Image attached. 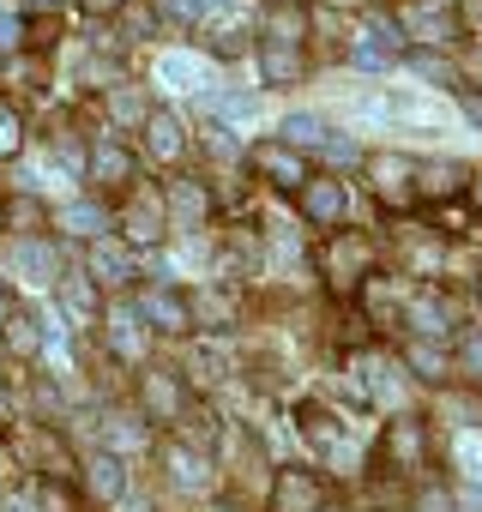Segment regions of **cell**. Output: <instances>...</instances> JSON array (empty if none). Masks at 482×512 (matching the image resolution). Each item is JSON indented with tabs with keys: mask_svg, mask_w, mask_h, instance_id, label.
<instances>
[{
	"mask_svg": "<svg viewBox=\"0 0 482 512\" xmlns=\"http://www.w3.org/2000/svg\"><path fill=\"white\" fill-rule=\"evenodd\" d=\"M223 121H235V127L266 121V97H223Z\"/></svg>",
	"mask_w": 482,
	"mask_h": 512,
	"instance_id": "cell-15",
	"label": "cell"
},
{
	"mask_svg": "<svg viewBox=\"0 0 482 512\" xmlns=\"http://www.w3.org/2000/svg\"><path fill=\"white\" fill-rule=\"evenodd\" d=\"M452 458H458V470H464L470 482H482V434H476V428H458Z\"/></svg>",
	"mask_w": 482,
	"mask_h": 512,
	"instance_id": "cell-12",
	"label": "cell"
},
{
	"mask_svg": "<svg viewBox=\"0 0 482 512\" xmlns=\"http://www.w3.org/2000/svg\"><path fill=\"white\" fill-rule=\"evenodd\" d=\"M157 235H163L157 205H139V211H133V241H157Z\"/></svg>",
	"mask_w": 482,
	"mask_h": 512,
	"instance_id": "cell-22",
	"label": "cell"
},
{
	"mask_svg": "<svg viewBox=\"0 0 482 512\" xmlns=\"http://www.w3.org/2000/svg\"><path fill=\"white\" fill-rule=\"evenodd\" d=\"M356 121H368V127H416V133L458 127V115H452L440 97L416 91V85H380V91L356 97Z\"/></svg>",
	"mask_w": 482,
	"mask_h": 512,
	"instance_id": "cell-1",
	"label": "cell"
},
{
	"mask_svg": "<svg viewBox=\"0 0 482 512\" xmlns=\"http://www.w3.org/2000/svg\"><path fill=\"white\" fill-rule=\"evenodd\" d=\"M61 296H67L73 320H91V290H85V278H67V284H61Z\"/></svg>",
	"mask_w": 482,
	"mask_h": 512,
	"instance_id": "cell-23",
	"label": "cell"
},
{
	"mask_svg": "<svg viewBox=\"0 0 482 512\" xmlns=\"http://www.w3.org/2000/svg\"><path fill=\"white\" fill-rule=\"evenodd\" d=\"M31 326H37V320H13V326H7V344H13V350H31V344H37Z\"/></svg>",
	"mask_w": 482,
	"mask_h": 512,
	"instance_id": "cell-25",
	"label": "cell"
},
{
	"mask_svg": "<svg viewBox=\"0 0 482 512\" xmlns=\"http://www.w3.org/2000/svg\"><path fill=\"white\" fill-rule=\"evenodd\" d=\"M31 7H61V0H31Z\"/></svg>",
	"mask_w": 482,
	"mask_h": 512,
	"instance_id": "cell-34",
	"label": "cell"
},
{
	"mask_svg": "<svg viewBox=\"0 0 482 512\" xmlns=\"http://www.w3.org/2000/svg\"><path fill=\"white\" fill-rule=\"evenodd\" d=\"M266 169H272V175H278V181H308V175H302V163H296V157H266Z\"/></svg>",
	"mask_w": 482,
	"mask_h": 512,
	"instance_id": "cell-24",
	"label": "cell"
},
{
	"mask_svg": "<svg viewBox=\"0 0 482 512\" xmlns=\"http://www.w3.org/2000/svg\"><path fill=\"white\" fill-rule=\"evenodd\" d=\"M91 169H97L103 181H121V175H127V151H115V145H97V157H91Z\"/></svg>",
	"mask_w": 482,
	"mask_h": 512,
	"instance_id": "cell-17",
	"label": "cell"
},
{
	"mask_svg": "<svg viewBox=\"0 0 482 512\" xmlns=\"http://www.w3.org/2000/svg\"><path fill=\"white\" fill-rule=\"evenodd\" d=\"M266 73H272V79H284V73H296V61H290L284 49H272V55H266Z\"/></svg>",
	"mask_w": 482,
	"mask_h": 512,
	"instance_id": "cell-29",
	"label": "cell"
},
{
	"mask_svg": "<svg viewBox=\"0 0 482 512\" xmlns=\"http://www.w3.org/2000/svg\"><path fill=\"white\" fill-rule=\"evenodd\" d=\"M19 43V19L13 13H0V49H13Z\"/></svg>",
	"mask_w": 482,
	"mask_h": 512,
	"instance_id": "cell-30",
	"label": "cell"
},
{
	"mask_svg": "<svg viewBox=\"0 0 482 512\" xmlns=\"http://www.w3.org/2000/svg\"><path fill=\"white\" fill-rule=\"evenodd\" d=\"M91 272L103 278V284H127V272H133V260L115 247V241H97V253H91Z\"/></svg>",
	"mask_w": 482,
	"mask_h": 512,
	"instance_id": "cell-9",
	"label": "cell"
},
{
	"mask_svg": "<svg viewBox=\"0 0 482 512\" xmlns=\"http://www.w3.org/2000/svg\"><path fill=\"white\" fill-rule=\"evenodd\" d=\"M7 266L31 284V290H55V253L43 241H13L7 247Z\"/></svg>",
	"mask_w": 482,
	"mask_h": 512,
	"instance_id": "cell-3",
	"label": "cell"
},
{
	"mask_svg": "<svg viewBox=\"0 0 482 512\" xmlns=\"http://www.w3.org/2000/svg\"><path fill=\"white\" fill-rule=\"evenodd\" d=\"M344 205H350V199H344V187H338V181H308V211H314L320 223L344 217Z\"/></svg>",
	"mask_w": 482,
	"mask_h": 512,
	"instance_id": "cell-10",
	"label": "cell"
},
{
	"mask_svg": "<svg viewBox=\"0 0 482 512\" xmlns=\"http://www.w3.org/2000/svg\"><path fill=\"white\" fill-rule=\"evenodd\" d=\"M91 7H115V0H91Z\"/></svg>",
	"mask_w": 482,
	"mask_h": 512,
	"instance_id": "cell-35",
	"label": "cell"
},
{
	"mask_svg": "<svg viewBox=\"0 0 482 512\" xmlns=\"http://www.w3.org/2000/svg\"><path fill=\"white\" fill-rule=\"evenodd\" d=\"M175 217H181V229H199V217H205V199H199L193 187H175Z\"/></svg>",
	"mask_w": 482,
	"mask_h": 512,
	"instance_id": "cell-18",
	"label": "cell"
},
{
	"mask_svg": "<svg viewBox=\"0 0 482 512\" xmlns=\"http://www.w3.org/2000/svg\"><path fill=\"white\" fill-rule=\"evenodd\" d=\"M410 320H416V332H422V338H428V332H434V338L446 332V308H440V302H416V308H410Z\"/></svg>",
	"mask_w": 482,
	"mask_h": 512,
	"instance_id": "cell-19",
	"label": "cell"
},
{
	"mask_svg": "<svg viewBox=\"0 0 482 512\" xmlns=\"http://www.w3.org/2000/svg\"><path fill=\"white\" fill-rule=\"evenodd\" d=\"M109 344H115L127 362L145 356V338H139V314H133V308H115V314H109Z\"/></svg>",
	"mask_w": 482,
	"mask_h": 512,
	"instance_id": "cell-6",
	"label": "cell"
},
{
	"mask_svg": "<svg viewBox=\"0 0 482 512\" xmlns=\"http://www.w3.org/2000/svg\"><path fill=\"white\" fill-rule=\"evenodd\" d=\"M278 500H284V512H314V506H320V494H314L308 476H290V482L278 488Z\"/></svg>",
	"mask_w": 482,
	"mask_h": 512,
	"instance_id": "cell-14",
	"label": "cell"
},
{
	"mask_svg": "<svg viewBox=\"0 0 482 512\" xmlns=\"http://www.w3.org/2000/svg\"><path fill=\"white\" fill-rule=\"evenodd\" d=\"M464 362H470V368L482 374V338H470V344H464Z\"/></svg>",
	"mask_w": 482,
	"mask_h": 512,
	"instance_id": "cell-32",
	"label": "cell"
},
{
	"mask_svg": "<svg viewBox=\"0 0 482 512\" xmlns=\"http://www.w3.org/2000/svg\"><path fill=\"white\" fill-rule=\"evenodd\" d=\"M109 446L133 452V446H145V428H133V416H115V422H109Z\"/></svg>",
	"mask_w": 482,
	"mask_h": 512,
	"instance_id": "cell-21",
	"label": "cell"
},
{
	"mask_svg": "<svg viewBox=\"0 0 482 512\" xmlns=\"http://www.w3.org/2000/svg\"><path fill=\"white\" fill-rule=\"evenodd\" d=\"M157 85L163 91H181V97H205L217 85V67L205 55H193V49H163L157 55Z\"/></svg>",
	"mask_w": 482,
	"mask_h": 512,
	"instance_id": "cell-2",
	"label": "cell"
},
{
	"mask_svg": "<svg viewBox=\"0 0 482 512\" xmlns=\"http://www.w3.org/2000/svg\"><path fill=\"white\" fill-rule=\"evenodd\" d=\"M61 229H67V235H97V241H103L109 211H103V205H91V199H67V205H61Z\"/></svg>",
	"mask_w": 482,
	"mask_h": 512,
	"instance_id": "cell-5",
	"label": "cell"
},
{
	"mask_svg": "<svg viewBox=\"0 0 482 512\" xmlns=\"http://www.w3.org/2000/svg\"><path fill=\"white\" fill-rule=\"evenodd\" d=\"M91 488H97L103 500H127V470H121L115 452H97V458H91Z\"/></svg>",
	"mask_w": 482,
	"mask_h": 512,
	"instance_id": "cell-7",
	"label": "cell"
},
{
	"mask_svg": "<svg viewBox=\"0 0 482 512\" xmlns=\"http://www.w3.org/2000/svg\"><path fill=\"white\" fill-rule=\"evenodd\" d=\"M7 151H19V121L0 109V157H7Z\"/></svg>",
	"mask_w": 482,
	"mask_h": 512,
	"instance_id": "cell-26",
	"label": "cell"
},
{
	"mask_svg": "<svg viewBox=\"0 0 482 512\" xmlns=\"http://www.w3.org/2000/svg\"><path fill=\"white\" fill-rule=\"evenodd\" d=\"M181 151V127L175 115H151V157H175Z\"/></svg>",
	"mask_w": 482,
	"mask_h": 512,
	"instance_id": "cell-13",
	"label": "cell"
},
{
	"mask_svg": "<svg viewBox=\"0 0 482 512\" xmlns=\"http://www.w3.org/2000/svg\"><path fill=\"white\" fill-rule=\"evenodd\" d=\"M392 55H398V25H386V31L374 25V31H362V37H356V67H368V73H374V67H386Z\"/></svg>",
	"mask_w": 482,
	"mask_h": 512,
	"instance_id": "cell-4",
	"label": "cell"
},
{
	"mask_svg": "<svg viewBox=\"0 0 482 512\" xmlns=\"http://www.w3.org/2000/svg\"><path fill=\"white\" fill-rule=\"evenodd\" d=\"M326 151H332V157H338V163H356V145H350V139H332V145H326Z\"/></svg>",
	"mask_w": 482,
	"mask_h": 512,
	"instance_id": "cell-31",
	"label": "cell"
},
{
	"mask_svg": "<svg viewBox=\"0 0 482 512\" xmlns=\"http://www.w3.org/2000/svg\"><path fill=\"white\" fill-rule=\"evenodd\" d=\"M368 374H374V398H380V404H404V380H398V368L368 362Z\"/></svg>",
	"mask_w": 482,
	"mask_h": 512,
	"instance_id": "cell-16",
	"label": "cell"
},
{
	"mask_svg": "<svg viewBox=\"0 0 482 512\" xmlns=\"http://www.w3.org/2000/svg\"><path fill=\"white\" fill-rule=\"evenodd\" d=\"M284 139H290V145H320V139H326V115H314V109L284 115Z\"/></svg>",
	"mask_w": 482,
	"mask_h": 512,
	"instance_id": "cell-11",
	"label": "cell"
},
{
	"mask_svg": "<svg viewBox=\"0 0 482 512\" xmlns=\"http://www.w3.org/2000/svg\"><path fill=\"white\" fill-rule=\"evenodd\" d=\"M151 404H157L163 416L175 410V386H169V380H157V374H151Z\"/></svg>",
	"mask_w": 482,
	"mask_h": 512,
	"instance_id": "cell-27",
	"label": "cell"
},
{
	"mask_svg": "<svg viewBox=\"0 0 482 512\" xmlns=\"http://www.w3.org/2000/svg\"><path fill=\"white\" fill-rule=\"evenodd\" d=\"M175 482H181V488H211V470H205L199 458H187V452H175Z\"/></svg>",
	"mask_w": 482,
	"mask_h": 512,
	"instance_id": "cell-20",
	"label": "cell"
},
{
	"mask_svg": "<svg viewBox=\"0 0 482 512\" xmlns=\"http://www.w3.org/2000/svg\"><path fill=\"white\" fill-rule=\"evenodd\" d=\"M0 512H31V500H0Z\"/></svg>",
	"mask_w": 482,
	"mask_h": 512,
	"instance_id": "cell-33",
	"label": "cell"
},
{
	"mask_svg": "<svg viewBox=\"0 0 482 512\" xmlns=\"http://www.w3.org/2000/svg\"><path fill=\"white\" fill-rule=\"evenodd\" d=\"M169 13L187 19V25H199V19H205V0H169Z\"/></svg>",
	"mask_w": 482,
	"mask_h": 512,
	"instance_id": "cell-28",
	"label": "cell"
},
{
	"mask_svg": "<svg viewBox=\"0 0 482 512\" xmlns=\"http://www.w3.org/2000/svg\"><path fill=\"white\" fill-rule=\"evenodd\" d=\"M133 314H145V320H157L163 332H181V326H187V308H181V302H175L169 290H151V296H145V302H139Z\"/></svg>",
	"mask_w": 482,
	"mask_h": 512,
	"instance_id": "cell-8",
	"label": "cell"
}]
</instances>
